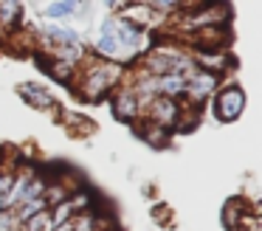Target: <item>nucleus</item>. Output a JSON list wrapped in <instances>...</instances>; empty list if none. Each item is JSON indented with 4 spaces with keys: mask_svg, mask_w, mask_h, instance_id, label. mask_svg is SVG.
Listing matches in <instances>:
<instances>
[{
    "mask_svg": "<svg viewBox=\"0 0 262 231\" xmlns=\"http://www.w3.org/2000/svg\"><path fill=\"white\" fill-rule=\"evenodd\" d=\"M124 73L127 68L119 65V62H107V59H99V56L88 54L82 59V65L76 68V79H74V93L79 96L82 101H96L107 99L121 82H124Z\"/></svg>",
    "mask_w": 262,
    "mask_h": 231,
    "instance_id": "obj_1",
    "label": "nucleus"
},
{
    "mask_svg": "<svg viewBox=\"0 0 262 231\" xmlns=\"http://www.w3.org/2000/svg\"><path fill=\"white\" fill-rule=\"evenodd\" d=\"M211 110H214V118L223 124L237 121L245 110V90L239 85H223V88H217V93L211 96Z\"/></svg>",
    "mask_w": 262,
    "mask_h": 231,
    "instance_id": "obj_2",
    "label": "nucleus"
},
{
    "mask_svg": "<svg viewBox=\"0 0 262 231\" xmlns=\"http://www.w3.org/2000/svg\"><path fill=\"white\" fill-rule=\"evenodd\" d=\"M217 88H220V76H217V73L194 68V71L186 76V93H183V101H186L189 107H200L203 101H209L211 96L217 93Z\"/></svg>",
    "mask_w": 262,
    "mask_h": 231,
    "instance_id": "obj_3",
    "label": "nucleus"
},
{
    "mask_svg": "<svg viewBox=\"0 0 262 231\" xmlns=\"http://www.w3.org/2000/svg\"><path fill=\"white\" fill-rule=\"evenodd\" d=\"M181 116H183V101H175V99H155L152 104L144 110V121L147 124H152V127H161V130H166V133H175V127H178V121H181Z\"/></svg>",
    "mask_w": 262,
    "mask_h": 231,
    "instance_id": "obj_4",
    "label": "nucleus"
},
{
    "mask_svg": "<svg viewBox=\"0 0 262 231\" xmlns=\"http://www.w3.org/2000/svg\"><path fill=\"white\" fill-rule=\"evenodd\" d=\"M107 99H110V110H113V116L119 118V121H127L130 127L141 121V107H138V99H136V93H133V88L127 82H121Z\"/></svg>",
    "mask_w": 262,
    "mask_h": 231,
    "instance_id": "obj_5",
    "label": "nucleus"
},
{
    "mask_svg": "<svg viewBox=\"0 0 262 231\" xmlns=\"http://www.w3.org/2000/svg\"><path fill=\"white\" fill-rule=\"evenodd\" d=\"M223 225L228 231H251L256 228V214L248 212L243 200H228L223 208Z\"/></svg>",
    "mask_w": 262,
    "mask_h": 231,
    "instance_id": "obj_6",
    "label": "nucleus"
},
{
    "mask_svg": "<svg viewBox=\"0 0 262 231\" xmlns=\"http://www.w3.org/2000/svg\"><path fill=\"white\" fill-rule=\"evenodd\" d=\"M119 54L121 51H119V37H116V17H110L99 28V39H96V48H93V56L107 59V62H119Z\"/></svg>",
    "mask_w": 262,
    "mask_h": 231,
    "instance_id": "obj_7",
    "label": "nucleus"
},
{
    "mask_svg": "<svg viewBox=\"0 0 262 231\" xmlns=\"http://www.w3.org/2000/svg\"><path fill=\"white\" fill-rule=\"evenodd\" d=\"M17 96L29 107H34V110H59L54 93H51V90H46L42 85H37V82H20L17 85Z\"/></svg>",
    "mask_w": 262,
    "mask_h": 231,
    "instance_id": "obj_8",
    "label": "nucleus"
},
{
    "mask_svg": "<svg viewBox=\"0 0 262 231\" xmlns=\"http://www.w3.org/2000/svg\"><path fill=\"white\" fill-rule=\"evenodd\" d=\"M37 59H40L42 71H46L51 79H57L59 85H65V88L74 85V79H76V68L74 65H68V62H62V59H54V56H46V54H37Z\"/></svg>",
    "mask_w": 262,
    "mask_h": 231,
    "instance_id": "obj_9",
    "label": "nucleus"
},
{
    "mask_svg": "<svg viewBox=\"0 0 262 231\" xmlns=\"http://www.w3.org/2000/svg\"><path fill=\"white\" fill-rule=\"evenodd\" d=\"M183 93H186V76H181V73L155 76V96H161V99L183 101Z\"/></svg>",
    "mask_w": 262,
    "mask_h": 231,
    "instance_id": "obj_10",
    "label": "nucleus"
},
{
    "mask_svg": "<svg viewBox=\"0 0 262 231\" xmlns=\"http://www.w3.org/2000/svg\"><path fill=\"white\" fill-rule=\"evenodd\" d=\"M133 127L138 130V135H141L144 141H149V144L158 146V150H164V146L172 141V133H166V130H161V127H152V124H147L144 118L138 124H133Z\"/></svg>",
    "mask_w": 262,
    "mask_h": 231,
    "instance_id": "obj_11",
    "label": "nucleus"
},
{
    "mask_svg": "<svg viewBox=\"0 0 262 231\" xmlns=\"http://www.w3.org/2000/svg\"><path fill=\"white\" fill-rule=\"evenodd\" d=\"M23 231H54V220H51V208H46V212L34 214V217H29L23 225H20Z\"/></svg>",
    "mask_w": 262,
    "mask_h": 231,
    "instance_id": "obj_12",
    "label": "nucleus"
},
{
    "mask_svg": "<svg viewBox=\"0 0 262 231\" xmlns=\"http://www.w3.org/2000/svg\"><path fill=\"white\" fill-rule=\"evenodd\" d=\"M76 11H79V6L74 0H59V3L46 6V17H51V20H62V17H71Z\"/></svg>",
    "mask_w": 262,
    "mask_h": 231,
    "instance_id": "obj_13",
    "label": "nucleus"
},
{
    "mask_svg": "<svg viewBox=\"0 0 262 231\" xmlns=\"http://www.w3.org/2000/svg\"><path fill=\"white\" fill-rule=\"evenodd\" d=\"M20 3H0V28H14L20 20Z\"/></svg>",
    "mask_w": 262,
    "mask_h": 231,
    "instance_id": "obj_14",
    "label": "nucleus"
},
{
    "mask_svg": "<svg viewBox=\"0 0 262 231\" xmlns=\"http://www.w3.org/2000/svg\"><path fill=\"white\" fill-rule=\"evenodd\" d=\"M0 214H6V203H3V195H0Z\"/></svg>",
    "mask_w": 262,
    "mask_h": 231,
    "instance_id": "obj_15",
    "label": "nucleus"
}]
</instances>
